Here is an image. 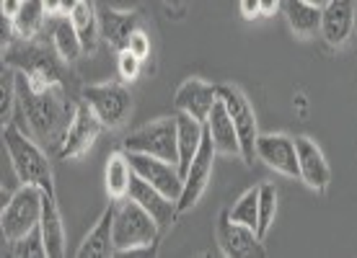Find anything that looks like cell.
<instances>
[{"label":"cell","instance_id":"obj_15","mask_svg":"<svg viewBox=\"0 0 357 258\" xmlns=\"http://www.w3.org/2000/svg\"><path fill=\"white\" fill-rule=\"evenodd\" d=\"M215 101H218V86L207 81H199V78H189L176 88L174 93V108L181 111V114H189L199 119V122H207V116L213 111Z\"/></svg>","mask_w":357,"mask_h":258},{"label":"cell","instance_id":"obj_26","mask_svg":"<svg viewBox=\"0 0 357 258\" xmlns=\"http://www.w3.org/2000/svg\"><path fill=\"white\" fill-rule=\"evenodd\" d=\"M52 45H54V52L60 54V60L65 63H75L83 52V45H81V36L73 26L70 16H60L54 18L52 24Z\"/></svg>","mask_w":357,"mask_h":258},{"label":"cell","instance_id":"obj_19","mask_svg":"<svg viewBox=\"0 0 357 258\" xmlns=\"http://www.w3.org/2000/svg\"><path fill=\"white\" fill-rule=\"evenodd\" d=\"M114 202L101 212L98 223L83 238L81 248L75 256L78 258H109L114 256Z\"/></svg>","mask_w":357,"mask_h":258},{"label":"cell","instance_id":"obj_34","mask_svg":"<svg viewBox=\"0 0 357 258\" xmlns=\"http://www.w3.org/2000/svg\"><path fill=\"white\" fill-rule=\"evenodd\" d=\"M238 10L246 21H254L261 16V3L259 0H238Z\"/></svg>","mask_w":357,"mask_h":258},{"label":"cell","instance_id":"obj_22","mask_svg":"<svg viewBox=\"0 0 357 258\" xmlns=\"http://www.w3.org/2000/svg\"><path fill=\"white\" fill-rule=\"evenodd\" d=\"M176 134H178V170L184 176L189 170V166H192V158L197 155L199 145L205 140V122L176 111Z\"/></svg>","mask_w":357,"mask_h":258},{"label":"cell","instance_id":"obj_10","mask_svg":"<svg viewBox=\"0 0 357 258\" xmlns=\"http://www.w3.org/2000/svg\"><path fill=\"white\" fill-rule=\"evenodd\" d=\"M215 241L220 253L228 258H261L267 256L264 250V241H261L257 230H251L241 223H233L225 209L218 217V227H215Z\"/></svg>","mask_w":357,"mask_h":258},{"label":"cell","instance_id":"obj_25","mask_svg":"<svg viewBox=\"0 0 357 258\" xmlns=\"http://www.w3.org/2000/svg\"><path fill=\"white\" fill-rule=\"evenodd\" d=\"M70 21L78 36H81L83 52H93L98 45V36H101V26H98V13L93 0H81L75 10L70 13Z\"/></svg>","mask_w":357,"mask_h":258},{"label":"cell","instance_id":"obj_1","mask_svg":"<svg viewBox=\"0 0 357 258\" xmlns=\"http://www.w3.org/2000/svg\"><path fill=\"white\" fill-rule=\"evenodd\" d=\"M75 106L78 104L68 98L63 83H36L16 70V116L26 122L21 129L31 134L39 145L60 150L75 116Z\"/></svg>","mask_w":357,"mask_h":258},{"label":"cell","instance_id":"obj_12","mask_svg":"<svg viewBox=\"0 0 357 258\" xmlns=\"http://www.w3.org/2000/svg\"><path fill=\"white\" fill-rule=\"evenodd\" d=\"M127 158H130L135 176H140L151 186H155L158 191H163L166 196L178 202L181 188H184V176H181L176 163L161 161V158H153V155H143V152H127Z\"/></svg>","mask_w":357,"mask_h":258},{"label":"cell","instance_id":"obj_11","mask_svg":"<svg viewBox=\"0 0 357 258\" xmlns=\"http://www.w3.org/2000/svg\"><path fill=\"white\" fill-rule=\"evenodd\" d=\"M215 145L210 140V134L205 132V140L199 145L197 155L192 158V166L184 173V188H181V196H178V212H189L192 207L202 199V194L207 191L210 181H213V163H215Z\"/></svg>","mask_w":357,"mask_h":258},{"label":"cell","instance_id":"obj_30","mask_svg":"<svg viewBox=\"0 0 357 258\" xmlns=\"http://www.w3.org/2000/svg\"><path fill=\"white\" fill-rule=\"evenodd\" d=\"M277 212V188L272 184H261L259 186V225H257V235L261 241L267 238L269 227L275 223Z\"/></svg>","mask_w":357,"mask_h":258},{"label":"cell","instance_id":"obj_27","mask_svg":"<svg viewBox=\"0 0 357 258\" xmlns=\"http://www.w3.org/2000/svg\"><path fill=\"white\" fill-rule=\"evenodd\" d=\"M47 8H45V0H24L21 10L13 18V26H16L18 39H34L42 26L47 21Z\"/></svg>","mask_w":357,"mask_h":258},{"label":"cell","instance_id":"obj_32","mask_svg":"<svg viewBox=\"0 0 357 258\" xmlns=\"http://www.w3.org/2000/svg\"><path fill=\"white\" fill-rule=\"evenodd\" d=\"M116 70H119V78H122V81L132 83V81H137V75L143 70V60H140L137 54L130 52V49H122L119 57H116Z\"/></svg>","mask_w":357,"mask_h":258},{"label":"cell","instance_id":"obj_29","mask_svg":"<svg viewBox=\"0 0 357 258\" xmlns=\"http://www.w3.org/2000/svg\"><path fill=\"white\" fill-rule=\"evenodd\" d=\"M16 114V70L3 65V81H0V119L3 124L13 122Z\"/></svg>","mask_w":357,"mask_h":258},{"label":"cell","instance_id":"obj_13","mask_svg":"<svg viewBox=\"0 0 357 258\" xmlns=\"http://www.w3.org/2000/svg\"><path fill=\"white\" fill-rule=\"evenodd\" d=\"M257 158H259L267 168L277 170V173H282V176L301 178L295 140L287 137V134H259V140H257Z\"/></svg>","mask_w":357,"mask_h":258},{"label":"cell","instance_id":"obj_38","mask_svg":"<svg viewBox=\"0 0 357 258\" xmlns=\"http://www.w3.org/2000/svg\"><path fill=\"white\" fill-rule=\"evenodd\" d=\"M60 6H63V0H45V8L50 16H60Z\"/></svg>","mask_w":357,"mask_h":258},{"label":"cell","instance_id":"obj_9","mask_svg":"<svg viewBox=\"0 0 357 258\" xmlns=\"http://www.w3.org/2000/svg\"><path fill=\"white\" fill-rule=\"evenodd\" d=\"M107 127L101 124V119L96 116V111L89 106V101L78 98V106H75V116H73L68 134H65L63 145L57 155L63 161H73V158H83L86 152L93 147V143L98 140V134L104 132Z\"/></svg>","mask_w":357,"mask_h":258},{"label":"cell","instance_id":"obj_40","mask_svg":"<svg viewBox=\"0 0 357 258\" xmlns=\"http://www.w3.org/2000/svg\"><path fill=\"white\" fill-rule=\"evenodd\" d=\"M305 3H313V6H319V8H324L329 0H305Z\"/></svg>","mask_w":357,"mask_h":258},{"label":"cell","instance_id":"obj_23","mask_svg":"<svg viewBox=\"0 0 357 258\" xmlns=\"http://www.w3.org/2000/svg\"><path fill=\"white\" fill-rule=\"evenodd\" d=\"M282 10H285L287 26L298 39H308L316 31H321V8L319 6L305 3V0H285Z\"/></svg>","mask_w":357,"mask_h":258},{"label":"cell","instance_id":"obj_31","mask_svg":"<svg viewBox=\"0 0 357 258\" xmlns=\"http://www.w3.org/2000/svg\"><path fill=\"white\" fill-rule=\"evenodd\" d=\"M8 245H10V256L16 258H47V245L39 227H34L24 238H18V241L8 243Z\"/></svg>","mask_w":357,"mask_h":258},{"label":"cell","instance_id":"obj_5","mask_svg":"<svg viewBox=\"0 0 357 258\" xmlns=\"http://www.w3.org/2000/svg\"><path fill=\"white\" fill-rule=\"evenodd\" d=\"M42 207H45V191L31 184H21V186L8 196V202L3 204L0 212V230H3V241L13 243L24 238L26 232L39 227L42 220Z\"/></svg>","mask_w":357,"mask_h":258},{"label":"cell","instance_id":"obj_36","mask_svg":"<svg viewBox=\"0 0 357 258\" xmlns=\"http://www.w3.org/2000/svg\"><path fill=\"white\" fill-rule=\"evenodd\" d=\"M163 6H166L171 13H176V16H184V13H187L189 0H163Z\"/></svg>","mask_w":357,"mask_h":258},{"label":"cell","instance_id":"obj_35","mask_svg":"<svg viewBox=\"0 0 357 258\" xmlns=\"http://www.w3.org/2000/svg\"><path fill=\"white\" fill-rule=\"evenodd\" d=\"M21 6H24V0H3V3H0L3 16H8V18H16V13L21 10Z\"/></svg>","mask_w":357,"mask_h":258},{"label":"cell","instance_id":"obj_8","mask_svg":"<svg viewBox=\"0 0 357 258\" xmlns=\"http://www.w3.org/2000/svg\"><path fill=\"white\" fill-rule=\"evenodd\" d=\"M81 98L96 111L107 129L122 127L132 114V96L122 83H93L81 90Z\"/></svg>","mask_w":357,"mask_h":258},{"label":"cell","instance_id":"obj_17","mask_svg":"<svg viewBox=\"0 0 357 258\" xmlns=\"http://www.w3.org/2000/svg\"><path fill=\"white\" fill-rule=\"evenodd\" d=\"M357 24L355 0H329L321 8V34L326 45L342 47Z\"/></svg>","mask_w":357,"mask_h":258},{"label":"cell","instance_id":"obj_14","mask_svg":"<svg viewBox=\"0 0 357 258\" xmlns=\"http://www.w3.org/2000/svg\"><path fill=\"white\" fill-rule=\"evenodd\" d=\"M130 196H132L135 202L143 207L145 212L151 214L153 220L158 223L161 232L171 230V225L176 223V217L181 214V212H178L176 199L166 196L163 191H158L155 186H151V184H148V181H143L140 176L132 178V186H130Z\"/></svg>","mask_w":357,"mask_h":258},{"label":"cell","instance_id":"obj_21","mask_svg":"<svg viewBox=\"0 0 357 258\" xmlns=\"http://www.w3.org/2000/svg\"><path fill=\"white\" fill-rule=\"evenodd\" d=\"M39 230L45 238L47 258H63L65 256V227L63 217H60V207L54 194L45 191V207H42V220H39Z\"/></svg>","mask_w":357,"mask_h":258},{"label":"cell","instance_id":"obj_41","mask_svg":"<svg viewBox=\"0 0 357 258\" xmlns=\"http://www.w3.org/2000/svg\"><path fill=\"white\" fill-rule=\"evenodd\" d=\"M355 8H357V0H355Z\"/></svg>","mask_w":357,"mask_h":258},{"label":"cell","instance_id":"obj_24","mask_svg":"<svg viewBox=\"0 0 357 258\" xmlns=\"http://www.w3.org/2000/svg\"><path fill=\"white\" fill-rule=\"evenodd\" d=\"M135 170L130 166V158H127V150H116L109 155L107 161V173H104V181H107V194L112 202H119L130 196V186H132Z\"/></svg>","mask_w":357,"mask_h":258},{"label":"cell","instance_id":"obj_37","mask_svg":"<svg viewBox=\"0 0 357 258\" xmlns=\"http://www.w3.org/2000/svg\"><path fill=\"white\" fill-rule=\"evenodd\" d=\"M261 3V16H275L282 8V0H259Z\"/></svg>","mask_w":357,"mask_h":258},{"label":"cell","instance_id":"obj_2","mask_svg":"<svg viewBox=\"0 0 357 258\" xmlns=\"http://www.w3.org/2000/svg\"><path fill=\"white\" fill-rule=\"evenodd\" d=\"M3 145L8 152L10 168L21 184L39 186L47 194H54L52 166L47 161V152L29 132H24L16 122L3 124Z\"/></svg>","mask_w":357,"mask_h":258},{"label":"cell","instance_id":"obj_39","mask_svg":"<svg viewBox=\"0 0 357 258\" xmlns=\"http://www.w3.org/2000/svg\"><path fill=\"white\" fill-rule=\"evenodd\" d=\"M78 3H81V0H63V6H60V16H70Z\"/></svg>","mask_w":357,"mask_h":258},{"label":"cell","instance_id":"obj_3","mask_svg":"<svg viewBox=\"0 0 357 258\" xmlns=\"http://www.w3.org/2000/svg\"><path fill=\"white\" fill-rule=\"evenodd\" d=\"M163 232L158 223L132 196L114 202V250L116 253H132L155 245Z\"/></svg>","mask_w":357,"mask_h":258},{"label":"cell","instance_id":"obj_20","mask_svg":"<svg viewBox=\"0 0 357 258\" xmlns=\"http://www.w3.org/2000/svg\"><path fill=\"white\" fill-rule=\"evenodd\" d=\"M205 132L210 134L215 150L223 152V155H238L241 158V143H238V134H236V127H233V119L228 114L225 104L218 98L215 101L213 111L205 122Z\"/></svg>","mask_w":357,"mask_h":258},{"label":"cell","instance_id":"obj_33","mask_svg":"<svg viewBox=\"0 0 357 258\" xmlns=\"http://www.w3.org/2000/svg\"><path fill=\"white\" fill-rule=\"evenodd\" d=\"M127 49L132 54H137L140 60H148V54H151V36L145 34L143 29H137L132 36H130V42H127Z\"/></svg>","mask_w":357,"mask_h":258},{"label":"cell","instance_id":"obj_4","mask_svg":"<svg viewBox=\"0 0 357 258\" xmlns=\"http://www.w3.org/2000/svg\"><path fill=\"white\" fill-rule=\"evenodd\" d=\"M57 57L50 47L36 45L34 39H18L13 45L3 47V65L24 72L26 78L36 83H47V86H57L65 78L63 63Z\"/></svg>","mask_w":357,"mask_h":258},{"label":"cell","instance_id":"obj_6","mask_svg":"<svg viewBox=\"0 0 357 258\" xmlns=\"http://www.w3.org/2000/svg\"><path fill=\"white\" fill-rule=\"evenodd\" d=\"M127 152H143L161 161L176 163L178 166V134H176V116H161L151 124L137 127L135 132L125 137Z\"/></svg>","mask_w":357,"mask_h":258},{"label":"cell","instance_id":"obj_18","mask_svg":"<svg viewBox=\"0 0 357 258\" xmlns=\"http://www.w3.org/2000/svg\"><path fill=\"white\" fill-rule=\"evenodd\" d=\"M98 26H101V36L109 42V47L122 52V49H127L130 36L140 29V13L137 10L104 8L98 13Z\"/></svg>","mask_w":357,"mask_h":258},{"label":"cell","instance_id":"obj_28","mask_svg":"<svg viewBox=\"0 0 357 258\" xmlns=\"http://www.w3.org/2000/svg\"><path fill=\"white\" fill-rule=\"evenodd\" d=\"M228 217L233 223H241L251 230H257V225H259V186L241 194V199L228 209Z\"/></svg>","mask_w":357,"mask_h":258},{"label":"cell","instance_id":"obj_7","mask_svg":"<svg viewBox=\"0 0 357 258\" xmlns=\"http://www.w3.org/2000/svg\"><path fill=\"white\" fill-rule=\"evenodd\" d=\"M218 98L225 104V108H228V114H231V119H233L238 143H241V161L246 163V166H254L259 127H257V114H254V108H251L249 98H246V93H243L238 86H231V83L218 86Z\"/></svg>","mask_w":357,"mask_h":258},{"label":"cell","instance_id":"obj_16","mask_svg":"<svg viewBox=\"0 0 357 258\" xmlns=\"http://www.w3.org/2000/svg\"><path fill=\"white\" fill-rule=\"evenodd\" d=\"M298 150V168H301V181L313 191H326L331 181V168L324 158L321 147L313 143L311 137H298L295 140Z\"/></svg>","mask_w":357,"mask_h":258}]
</instances>
